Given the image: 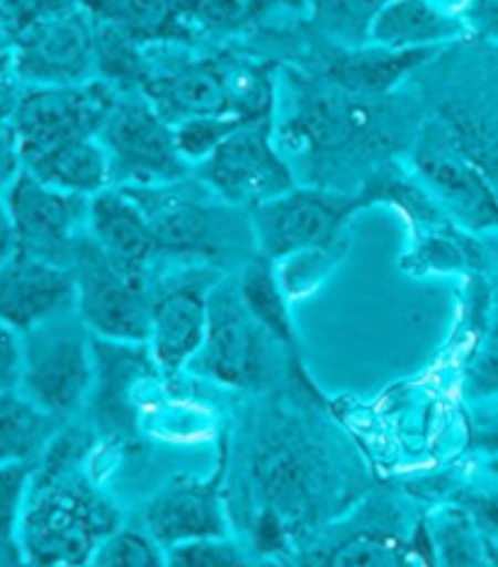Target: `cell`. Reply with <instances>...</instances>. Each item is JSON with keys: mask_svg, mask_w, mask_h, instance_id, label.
Returning <instances> with one entry per match:
<instances>
[{"mask_svg": "<svg viewBox=\"0 0 498 567\" xmlns=\"http://www.w3.org/2000/svg\"><path fill=\"white\" fill-rule=\"evenodd\" d=\"M319 402L297 400V410H258L246 441V487L253 489L256 516L276 519L290 540L319 534L351 504L353 480L329 431L309 410Z\"/></svg>", "mask_w": 498, "mask_h": 567, "instance_id": "cell-1", "label": "cell"}, {"mask_svg": "<svg viewBox=\"0 0 498 567\" xmlns=\"http://www.w3.org/2000/svg\"><path fill=\"white\" fill-rule=\"evenodd\" d=\"M91 431L64 429L34 463L20 526L24 563L93 567L100 546L122 526V512L85 473Z\"/></svg>", "mask_w": 498, "mask_h": 567, "instance_id": "cell-2", "label": "cell"}, {"mask_svg": "<svg viewBox=\"0 0 498 567\" xmlns=\"http://www.w3.org/2000/svg\"><path fill=\"white\" fill-rule=\"evenodd\" d=\"M144 209L156 234L158 261L224 266L246 264L258 254L246 209L231 207L203 181L190 178L154 188H122Z\"/></svg>", "mask_w": 498, "mask_h": 567, "instance_id": "cell-3", "label": "cell"}, {"mask_svg": "<svg viewBox=\"0 0 498 567\" xmlns=\"http://www.w3.org/2000/svg\"><path fill=\"white\" fill-rule=\"evenodd\" d=\"M302 359L290 355L260 327L241 302L236 276H224L209 295V324L203 349L188 371L241 392L270 394Z\"/></svg>", "mask_w": 498, "mask_h": 567, "instance_id": "cell-4", "label": "cell"}, {"mask_svg": "<svg viewBox=\"0 0 498 567\" xmlns=\"http://www.w3.org/2000/svg\"><path fill=\"white\" fill-rule=\"evenodd\" d=\"M24 337L22 392L54 416L69 422L85 410L93 388V334L76 312L37 327Z\"/></svg>", "mask_w": 498, "mask_h": 567, "instance_id": "cell-5", "label": "cell"}, {"mask_svg": "<svg viewBox=\"0 0 498 567\" xmlns=\"http://www.w3.org/2000/svg\"><path fill=\"white\" fill-rule=\"evenodd\" d=\"M97 140L110 158L112 188H154L190 178L173 125L144 95L120 93Z\"/></svg>", "mask_w": 498, "mask_h": 567, "instance_id": "cell-6", "label": "cell"}, {"mask_svg": "<svg viewBox=\"0 0 498 567\" xmlns=\"http://www.w3.org/2000/svg\"><path fill=\"white\" fill-rule=\"evenodd\" d=\"M173 268L158 278H146L152 302V351L158 371L178 373L199 353L209 324V295L224 270L205 264L170 261Z\"/></svg>", "mask_w": 498, "mask_h": 567, "instance_id": "cell-7", "label": "cell"}, {"mask_svg": "<svg viewBox=\"0 0 498 567\" xmlns=\"http://www.w3.org/2000/svg\"><path fill=\"white\" fill-rule=\"evenodd\" d=\"M363 207L360 193L294 186L276 200L248 209L256 251L278 264L294 254L331 246L345 239L347 225Z\"/></svg>", "mask_w": 498, "mask_h": 567, "instance_id": "cell-8", "label": "cell"}, {"mask_svg": "<svg viewBox=\"0 0 498 567\" xmlns=\"http://www.w3.org/2000/svg\"><path fill=\"white\" fill-rule=\"evenodd\" d=\"M69 270L76 282V315L93 337L146 343L152 331V302L146 282L124 274L100 249L91 231L73 246Z\"/></svg>", "mask_w": 498, "mask_h": 567, "instance_id": "cell-9", "label": "cell"}, {"mask_svg": "<svg viewBox=\"0 0 498 567\" xmlns=\"http://www.w3.org/2000/svg\"><path fill=\"white\" fill-rule=\"evenodd\" d=\"M197 178L219 200L239 209H253L297 186L294 168L276 144L272 117L246 122L229 134L203 164Z\"/></svg>", "mask_w": 498, "mask_h": 567, "instance_id": "cell-10", "label": "cell"}, {"mask_svg": "<svg viewBox=\"0 0 498 567\" xmlns=\"http://www.w3.org/2000/svg\"><path fill=\"white\" fill-rule=\"evenodd\" d=\"M414 168L423 188L459 225L469 231H498V190L447 122L423 125L414 144Z\"/></svg>", "mask_w": 498, "mask_h": 567, "instance_id": "cell-11", "label": "cell"}, {"mask_svg": "<svg viewBox=\"0 0 498 567\" xmlns=\"http://www.w3.org/2000/svg\"><path fill=\"white\" fill-rule=\"evenodd\" d=\"M120 93L93 79L79 85H24L15 125L24 158L71 140L97 137Z\"/></svg>", "mask_w": 498, "mask_h": 567, "instance_id": "cell-12", "label": "cell"}, {"mask_svg": "<svg viewBox=\"0 0 498 567\" xmlns=\"http://www.w3.org/2000/svg\"><path fill=\"white\" fill-rule=\"evenodd\" d=\"M97 24L83 6L32 24L12 40V73L24 85H79L97 73Z\"/></svg>", "mask_w": 498, "mask_h": 567, "instance_id": "cell-13", "label": "cell"}, {"mask_svg": "<svg viewBox=\"0 0 498 567\" xmlns=\"http://www.w3.org/2000/svg\"><path fill=\"white\" fill-rule=\"evenodd\" d=\"M229 473V439L209 477L178 475L154 492L142 507V524L166 550L197 538L231 536V516L224 507L221 485Z\"/></svg>", "mask_w": 498, "mask_h": 567, "instance_id": "cell-14", "label": "cell"}, {"mask_svg": "<svg viewBox=\"0 0 498 567\" xmlns=\"http://www.w3.org/2000/svg\"><path fill=\"white\" fill-rule=\"evenodd\" d=\"M18 231V254L66 266L73 246L89 231L91 197L56 190L24 174L6 193Z\"/></svg>", "mask_w": 498, "mask_h": 567, "instance_id": "cell-15", "label": "cell"}, {"mask_svg": "<svg viewBox=\"0 0 498 567\" xmlns=\"http://www.w3.org/2000/svg\"><path fill=\"white\" fill-rule=\"evenodd\" d=\"M93 388L89 410L93 434L110 439L120 446H132L139 439L136 431L134 390L146 375H154L158 365L148 343L110 341L93 337Z\"/></svg>", "mask_w": 498, "mask_h": 567, "instance_id": "cell-16", "label": "cell"}, {"mask_svg": "<svg viewBox=\"0 0 498 567\" xmlns=\"http://www.w3.org/2000/svg\"><path fill=\"white\" fill-rule=\"evenodd\" d=\"M76 312V282L66 266L18 254L0 266V322L30 334Z\"/></svg>", "mask_w": 498, "mask_h": 567, "instance_id": "cell-17", "label": "cell"}, {"mask_svg": "<svg viewBox=\"0 0 498 567\" xmlns=\"http://www.w3.org/2000/svg\"><path fill=\"white\" fill-rule=\"evenodd\" d=\"M142 93L170 125L197 115H234L229 59L199 56L158 73L152 71Z\"/></svg>", "mask_w": 498, "mask_h": 567, "instance_id": "cell-18", "label": "cell"}, {"mask_svg": "<svg viewBox=\"0 0 498 567\" xmlns=\"http://www.w3.org/2000/svg\"><path fill=\"white\" fill-rule=\"evenodd\" d=\"M414 536L375 514H360L341 532L326 528L323 538L294 556L304 567H416Z\"/></svg>", "mask_w": 498, "mask_h": 567, "instance_id": "cell-19", "label": "cell"}, {"mask_svg": "<svg viewBox=\"0 0 498 567\" xmlns=\"http://www.w3.org/2000/svg\"><path fill=\"white\" fill-rule=\"evenodd\" d=\"M89 231L124 274L146 282L158 261V244L152 221L129 193L107 188L93 195Z\"/></svg>", "mask_w": 498, "mask_h": 567, "instance_id": "cell-20", "label": "cell"}, {"mask_svg": "<svg viewBox=\"0 0 498 567\" xmlns=\"http://www.w3.org/2000/svg\"><path fill=\"white\" fill-rule=\"evenodd\" d=\"M435 49H387L380 44L335 47L321 56V76L341 91L363 97L390 95L408 73L428 64Z\"/></svg>", "mask_w": 498, "mask_h": 567, "instance_id": "cell-21", "label": "cell"}, {"mask_svg": "<svg viewBox=\"0 0 498 567\" xmlns=\"http://www.w3.org/2000/svg\"><path fill=\"white\" fill-rule=\"evenodd\" d=\"M91 16L134 42L188 40L207 24V0H81Z\"/></svg>", "mask_w": 498, "mask_h": 567, "instance_id": "cell-22", "label": "cell"}, {"mask_svg": "<svg viewBox=\"0 0 498 567\" xmlns=\"http://www.w3.org/2000/svg\"><path fill=\"white\" fill-rule=\"evenodd\" d=\"M467 32L463 16L435 0H392L370 32V44L387 49H435Z\"/></svg>", "mask_w": 498, "mask_h": 567, "instance_id": "cell-23", "label": "cell"}, {"mask_svg": "<svg viewBox=\"0 0 498 567\" xmlns=\"http://www.w3.org/2000/svg\"><path fill=\"white\" fill-rule=\"evenodd\" d=\"M24 171L56 190L93 197L112 188L110 158L97 137L71 140L24 158Z\"/></svg>", "mask_w": 498, "mask_h": 567, "instance_id": "cell-24", "label": "cell"}, {"mask_svg": "<svg viewBox=\"0 0 498 567\" xmlns=\"http://www.w3.org/2000/svg\"><path fill=\"white\" fill-rule=\"evenodd\" d=\"M236 286H239L241 302L246 305V310L251 312L256 322L263 327L284 351L299 359V337L292 322L290 298L280 286L276 261L256 254L251 261H246L239 274H236Z\"/></svg>", "mask_w": 498, "mask_h": 567, "instance_id": "cell-25", "label": "cell"}, {"mask_svg": "<svg viewBox=\"0 0 498 567\" xmlns=\"http://www.w3.org/2000/svg\"><path fill=\"white\" fill-rule=\"evenodd\" d=\"M59 424L22 390L0 392V465L37 463Z\"/></svg>", "mask_w": 498, "mask_h": 567, "instance_id": "cell-26", "label": "cell"}, {"mask_svg": "<svg viewBox=\"0 0 498 567\" xmlns=\"http://www.w3.org/2000/svg\"><path fill=\"white\" fill-rule=\"evenodd\" d=\"M392 0H309V24L335 47H365L380 12Z\"/></svg>", "mask_w": 498, "mask_h": 567, "instance_id": "cell-27", "label": "cell"}, {"mask_svg": "<svg viewBox=\"0 0 498 567\" xmlns=\"http://www.w3.org/2000/svg\"><path fill=\"white\" fill-rule=\"evenodd\" d=\"M426 526L433 567H494L484 536L459 507L438 512Z\"/></svg>", "mask_w": 498, "mask_h": 567, "instance_id": "cell-28", "label": "cell"}, {"mask_svg": "<svg viewBox=\"0 0 498 567\" xmlns=\"http://www.w3.org/2000/svg\"><path fill=\"white\" fill-rule=\"evenodd\" d=\"M32 475L34 463L0 465V563L24 560L20 553V526Z\"/></svg>", "mask_w": 498, "mask_h": 567, "instance_id": "cell-29", "label": "cell"}, {"mask_svg": "<svg viewBox=\"0 0 498 567\" xmlns=\"http://www.w3.org/2000/svg\"><path fill=\"white\" fill-rule=\"evenodd\" d=\"M93 567H168V550L146 528L120 526L95 553Z\"/></svg>", "mask_w": 498, "mask_h": 567, "instance_id": "cell-30", "label": "cell"}, {"mask_svg": "<svg viewBox=\"0 0 498 567\" xmlns=\"http://www.w3.org/2000/svg\"><path fill=\"white\" fill-rule=\"evenodd\" d=\"M246 125V120L236 115H197L173 125L180 156L190 166H199L217 146Z\"/></svg>", "mask_w": 498, "mask_h": 567, "instance_id": "cell-31", "label": "cell"}, {"mask_svg": "<svg viewBox=\"0 0 498 567\" xmlns=\"http://www.w3.org/2000/svg\"><path fill=\"white\" fill-rule=\"evenodd\" d=\"M345 249V239L335 241L331 246H321V249H309L302 254H294L284 261H278V278L282 290L288 292V298H302V295L314 290L323 276L329 274L331 266L339 261Z\"/></svg>", "mask_w": 498, "mask_h": 567, "instance_id": "cell-32", "label": "cell"}, {"mask_svg": "<svg viewBox=\"0 0 498 567\" xmlns=\"http://www.w3.org/2000/svg\"><path fill=\"white\" fill-rule=\"evenodd\" d=\"M168 567H256V556L231 536L197 538L168 548Z\"/></svg>", "mask_w": 498, "mask_h": 567, "instance_id": "cell-33", "label": "cell"}, {"mask_svg": "<svg viewBox=\"0 0 498 567\" xmlns=\"http://www.w3.org/2000/svg\"><path fill=\"white\" fill-rule=\"evenodd\" d=\"M76 6H81V0H0V30L12 42L18 34L30 30L32 24Z\"/></svg>", "mask_w": 498, "mask_h": 567, "instance_id": "cell-34", "label": "cell"}, {"mask_svg": "<svg viewBox=\"0 0 498 567\" xmlns=\"http://www.w3.org/2000/svg\"><path fill=\"white\" fill-rule=\"evenodd\" d=\"M457 507L484 538L498 546V489H467L457 497Z\"/></svg>", "mask_w": 498, "mask_h": 567, "instance_id": "cell-35", "label": "cell"}, {"mask_svg": "<svg viewBox=\"0 0 498 567\" xmlns=\"http://www.w3.org/2000/svg\"><path fill=\"white\" fill-rule=\"evenodd\" d=\"M465 390L471 400L498 398V349L484 343L465 373Z\"/></svg>", "mask_w": 498, "mask_h": 567, "instance_id": "cell-36", "label": "cell"}, {"mask_svg": "<svg viewBox=\"0 0 498 567\" xmlns=\"http://www.w3.org/2000/svg\"><path fill=\"white\" fill-rule=\"evenodd\" d=\"M24 373V337L0 322V392L20 390Z\"/></svg>", "mask_w": 498, "mask_h": 567, "instance_id": "cell-37", "label": "cell"}, {"mask_svg": "<svg viewBox=\"0 0 498 567\" xmlns=\"http://www.w3.org/2000/svg\"><path fill=\"white\" fill-rule=\"evenodd\" d=\"M24 174V152L22 140L12 122L0 125V193H8Z\"/></svg>", "mask_w": 498, "mask_h": 567, "instance_id": "cell-38", "label": "cell"}, {"mask_svg": "<svg viewBox=\"0 0 498 567\" xmlns=\"http://www.w3.org/2000/svg\"><path fill=\"white\" fill-rule=\"evenodd\" d=\"M463 20L467 32H475L484 42L498 44V0H471Z\"/></svg>", "mask_w": 498, "mask_h": 567, "instance_id": "cell-39", "label": "cell"}, {"mask_svg": "<svg viewBox=\"0 0 498 567\" xmlns=\"http://www.w3.org/2000/svg\"><path fill=\"white\" fill-rule=\"evenodd\" d=\"M24 95V83L15 73H0V125L15 120L20 101Z\"/></svg>", "mask_w": 498, "mask_h": 567, "instance_id": "cell-40", "label": "cell"}, {"mask_svg": "<svg viewBox=\"0 0 498 567\" xmlns=\"http://www.w3.org/2000/svg\"><path fill=\"white\" fill-rule=\"evenodd\" d=\"M18 256V231L6 195L0 193V266Z\"/></svg>", "mask_w": 498, "mask_h": 567, "instance_id": "cell-41", "label": "cell"}, {"mask_svg": "<svg viewBox=\"0 0 498 567\" xmlns=\"http://www.w3.org/2000/svg\"><path fill=\"white\" fill-rule=\"evenodd\" d=\"M256 567H304L290 553L284 556H270V558H256Z\"/></svg>", "mask_w": 498, "mask_h": 567, "instance_id": "cell-42", "label": "cell"}, {"mask_svg": "<svg viewBox=\"0 0 498 567\" xmlns=\"http://www.w3.org/2000/svg\"><path fill=\"white\" fill-rule=\"evenodd\" d=\"M12 71V42L10 37L0 30V73Z\"/></svg>", "mask_w": 498, "mask_h": 567, "instance_id": "cell-43", "label": "cell"}, {"mask_svg": "<svg viewBox=\"0 0 498 567\" xmlns=\"http://www.w3.org/2000/svg\"><path fill=\"white\" fill-rule=\"evenodd\" d=\"M484 343H491V347L498 349V292L494 298V310H491V327H489V334H487V341Z\"/></svg>", "mask_w": 498, "mask_h": 567, "instance_id": "cell-44", "label": "cell"}, {"mask_svg": "<svg viewBox=\"0 0 498 567\" xmlns=\"http://www.w3.org/2000/svg\"><path fill=\"white\" fill-rule=\"evenodd\" d=\"M484 544H487V553H489V560H491V565H494V567H498V546H496V544H491V540H487V538H484Z\"/></svg>", "mask_w": 498, "mask_h": 567, "instance_id": "cell-45", "label": "cell"}]
</instances>
